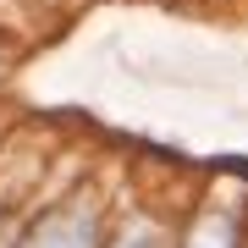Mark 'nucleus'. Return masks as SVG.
Returning <instances> with one entry per match:
<instances>
[{
	"instance_id": "f257e3e1",
	"label": "nucleus",
	"mask_w": 248,
	"mask_h": 248,
	"mask_svg": "<svg viewBox=\"0 0 248 248\" xmlns=\"http://www.w3.org/2000/svg\"><path fill=\"white\" fill-rule=\"evenodd\" d=\"M22 248H99V204L78 199V204H66V210L45 215V221L22 237Z\"/></svg>"
},
{
	"instance_id": "7ed1b4c3",
	"label": "nucleus",
	"mask_w": 248,
	"mask_h": 248,
	"mask_svg": "<svg viewBox=\"0 0 248 248\" xmlns=\"http://www.w3.org/2000/svg\"><path fill=\"white\" fill-rule=\"evenodd\" d=\"M116 248H166V243H160V232H155V226H127Z\"/></svg>"
},
{
	"instance_id": "f03ea898",
	"label": "nucleus",
	"mask_w": 248,
	"mask_h": 248,
	"mask_svg": "<svg viewBox=\"0 0 248 248\" xmlns=\"http://www.w3.org/2000/svg\"><path fill=\"white\" fill-rule=\"evenodd\" d=\"M187 248H237V221H232V215H210V221H199L193 237H187Z\"/></svg>"
}]
</instances>
